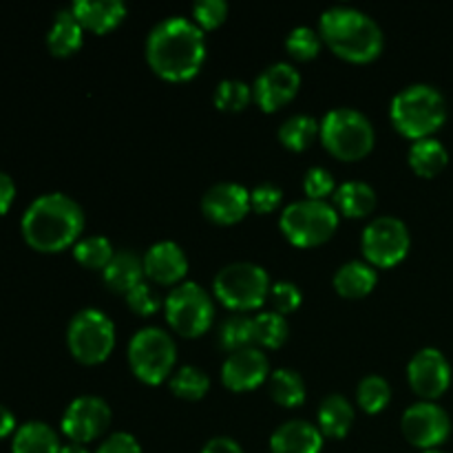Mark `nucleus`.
<instances>
[{"mask_svg": "<svg viewBox=\"0 0 453 453\" xmlns=\"http://www.w3.org/2000/svg\"><path fill=\"white\" fill-rule=\"evenodd\" d=\"M146 60L150 69L168 82L195 78L206 60L203 31L190 18H164L146 38Z\"/></svg>", "mask_w": 453, "mask_h": 453, "instance_id": "1", "label": "nucleus"}, {"mask_svg": "<svg viewBox=\"0 0 453 453\" xmlns=\"http://www.w3.org/2000/svg\"><path fill=\"white\" fill-rule=\"evenodd\" d=\"M22 237L38 252H60L78 243L84 212L65 193H47L29 203L22 215Z\"/></svg>", "mask_w": 453, "mask_h": 453, "instance_id": "2", "label": "nucleus"}, {"mask_svg": "<svg viewBox=\"0 0 453 453\" xmlns=\"http://www.w3.org/2000/svg\"><path fill=\"white\" fill-rule=\"evenodd\" d=\"M319 35L336 56L358 65L376 60L383 51V31L379 22L361 9L345 4H336L321 13Z\"/></svg>", "mask_w": 453, "mask_h": 453, "instance_id": "3", "label": "nucleus"}, {"mask_svg": "<svg viewBox=\"0 0 453 453\" xmlns=\"http://www.w3.org/2000/svg\"><path fill=\"white\" fill-rule=\"evenodd\" d=\"M389 118L410 140L432 137L447 119L445 96L432 84H410L394 96Z\"/></svg>", "mask_w": 453, "mask_h": 453, "instance_id": "4", "label": "nucleus"}, {"mask_svg": "<svg viewBox=\"0 0 453 453\" xmlns=\"http://www.w3.org/2000/svg\"><path fill=\"white\" fill-rule=\"evenodd\" d=\"M319 135H321L323 146L343 162H357V159L365 157L374 149L376 140L370 118L352 106H339V109L327 111L326 118L321 119Z\"/></svg>", "mask_w": 453, "mask_h": 453, "instance_id": "5", "label": "nucleus"}, {"mask_svg": "<svg viewBox=\"0 0 453 453\" xmlns=\"http://www.w3.org/2000/svg\"><path fill=\"white\" fill-rule=\"evenodd\" d=\"M279 228L283 237L295 246H321L339 228V211L334 203L321 202V199H299L283 208Z\"/></svg>", "mask_w": 453, "mask_h": 453, "instance_id": "6", "label": "nucleus"}, {"mask_svg": "<svg viewBox=\"0 0 453 453\" xmlns=\"http://www.w3.org/2000/svg\"><path fill=\"white\" fill-rule=\"evenodd\" d=\"M270 288H273L270 274L261 265L250 264V261L224 265L212 281V292H215L217 301H221L226 308L234 310L237 314L259 310L270 296Z\"/></svg>", "mask_w": 453, "mask_h": 453, "instance_id": "7", "label": "nucleus"}, {"mask_svg": "<svg viewBox=\"0 0 453 453\" xmlns=\"http://www.w3.org/2000/svg\"><path fill=\"white\" fill-rule=\"evenodd\" d=\"M177 363L175 339L162 327H142L128 341V365L146 385H159L173 374Z\"/></svg>", "mask_w": 453, "mask_h": 453, "instance_id": "8", "label": "nucleus"}, {"mask_svg": "<svg viewBox=\"0 0 453 453\" xmlns=\"http://www.w3.org/2000/svg\"><path fill=\"white\" fill-rule=\"evenodd\" d=\"M168 326L184 339H197L211 327L215 319V303L197 281H181L164 301Z\"/></svg>", "mask_w": 453, "mask_h": 453, "instance_id": "9", "label": "nucleus"}, {"mask_svg": "<svg viewBox=\"0 0 453 453\" xmlns=\"http://www.w3.org/2000/svg\"><path fill=\"white\" fill-rule=\"evenodd\" d=\"M71 354L84 365H97L111 357L115 348V326L104 312L84 308L71 319L66 330Z\"/></svg>", "mask_w": 453, "mask_h": 453, "instance_id": "10", "label": "nucleus"}, {"mask_svg": "<svg viewBox=\"0 0 453 453\" xmlns=\"http://www.w3.org/2000/svg\"><path fill=\"white\" fill-rule=\"evenodd\" d=\"M411 246L410 228L403 219L394 215H383L365 226L361 237L363 257L370 265L394 268L407 257Z\"/></svg>", "mask_w": 453, "mask_h": 453, "instance_id": "11", "label": "nucleus"}, {"mask_svg": "<svg viewBox=\"0 0 453 453\" xmlns=\"http://www.w3.org/2000/svg\"><path fill=\"white\" fill-rule=\"evenodd\" d=\"M403 434L418 449H438L451 434V418L434 401H420L407 407L401 420Z\"/></svg>", "mask_w": 453, "mask_h": 453, "instance_id": "12", "label": "nucleus"}, {"mask_svg": "<svg viewBox=\"0 0 453 453\" xmlns=\"http://www.w3.org/2000/svg\"><path fill=\"white\" fill-rule=\"evenodd\" d=\"M111 418H113V414H111V407L104 398L78 396L65 410V416H62V434L71 442L88 445V442L97 441L109 429Z\"/></svg>", "mask_w": 453, "mask_h": 453, "instance_id": "13", "label": "nucleus"}, {"mask_svg": "<svg viewBox=\"0 0 453 453\" xmlns=\"http://www.w3.org/2000/svg\"><path fill=\"white\" fill-rule=\"evenodd\" d=\"M407 380L411 389L425 401H436L449 389L453 372L445 354L436 348H423L407 365Z\"/></svg>", "mask_w": 453, "mask_h": 453, "instance_id": "14", "label": "nucleus"}, {"mask_svg": "<svg viewBox=\"0 0 453 453\" xmlns=\"http://www.w3.org/2000/svg\"><path fill=\"white\" fill-rule=\"evenodd\" d=\"M301 88V73L290 62H274L259 73L252 84V96L265 113H274L295 100Z\"/></svg>", "mask_w": 453, "mask_h": 453, "instance_id": "15", "label": "nucleus"}, {"mask_svg": "<svg viewBox=\"0 0 453 453\" xmlns=\"http://www.w3.org/2000/svg\"><path fill=\"white\" fill-rule=\"evenodd\" d=\"M202 211L219 226L237 224L252 211L250 190L237 181H219L203 193Z\"/></svg>", "mask_w": 453, "mask_h": 453, "instance_id": "16", "label": "nucleus"}, {"mask_svg": "<svg viewBox=\"0 0 453 453\" xmlns=\"http://www.w3.org/2000/svg\"><path fill=\"white\" fill-rule=\"evenodd\" d=\"M268 374V357L259 348H246L228 354L221 365V380L233 392H252L265 383Z\"/></svg>", "mask_w": 453, "mask_h": 453, "instance_id": "17", "label": "nucleus"}, {"mask_svg": "<svg viewBox=\"0 0 453 453\" xmlns=\"http://www.w3.org/2000/svg\"><path fill=\"white\" fill-rule=\"evenodd\" d=\"M144 274L159 286H180L188 273V257L175 242H157L142 257Z\"/></svg>", "mask_w": 453, "mask_h": 453, "instance_id": "18", "label": "nucleus"}, {"mask_svg": "<svg viewBox=\"0 0 453 453\" xmlns=\"http://www.w3.org/2000/svg\"><path fill=\"white\" fill-rule=\"evenodd\" d=\"M323 434L317 425L308 420H288L279 425L270 436V451L273 453H321Z\"/></svg>", "mask_w": 453, "mask_h": 453, "instance_id": "19", "label": "nucleus"}, {"mask_svg": "<svg viewBox=\"0 0 453 453\" xmlns=\"http://www.w3.org/2000/svg\"><path fill=\"white\" fill-rule=\"evenodd\" d=\"M71 12L84 29L104 35L127 18V4L122 0H75Z\"/></svg>", "mask_w": 453, "mask_h": 453, "instance_id": "20", "label": "nucleus"}, {"mask_svg": "<svg viewBox=\"0 0 453 453\" xmlns=\"http://www.w3.org/2000/svg\"><path fill=\"white\" fill-rule=\"evenodd\" d=\"M144 264L140 257L131 250L115 252L111 264L102 270V279L109 290L119 292V295H128L135 286L144 281Z\"/></svg>", "mask_w": 453, "mask_h": 453, "instance_id": "21", "label": "nucleus"}, {"mask_svg": "<svg viewBox=\"0 0 453 453\" xmlns=\"http://www.w3.org/2000/svg\"><path fill=\"white\" fill-rule=\"evenodd\" d=\"M376 281H379V273L367 261H348L336 270L332 279L336 292L345 299H361L370 295L376 288Z\"/></svg>", "mask_w": 453, "mask_h": 453, "instance_id": "22", "label": "nucleus"}, {"mask_svg": "<svg viewBox=\"0 0 453 453\" xmlns=\"http://www.w3.org/2000/svg\"><path fill=\"white\" fill-rule=\"evenodd\" d=\"M354 407L343 394H330L321 401L317 414V427L327 438H345L352 429Z\"/></svg>", "mask_w": 453, "mask_h": 453, "instance_id": "23", "label": "nucleus"}, {"mask_svg": "<svg viewBox=\"0 0 453 453\" xmlns=\"http://www.w3.org/2000/svg\"><path fill=\"white\" fill-rule=\"evenodd\" d=\"M82 34L84 27L80 25L78 18L73 16V12L69 9H62L53 18V25L47 34V47L53 56L66 58L71 53L78 51L82 47Z\"/></svg>", "mask_w": 453, "mask_h": 453, "instance_id": "24", "label": "nucleus"}, {"mask_svg": "<svg viewBox=\"0 0 453 453\" xmlns=\"http://www.w3.org/2000/svg\"><path fill=\"white\" fill-rule=\"evenodd\" d=\"M334 208L345 217L361 219L376 208V193L365 181H343L334 190Z\"/></svg>", "mask_w": 453, "mask_h": 453, "instance_id": "25", "label": "nucleus"}, {"mask_svg": "<svg viewBox=\"0 0 453 453\" xmlns=\"http://www.w3.org/2000/svg\"><path fill=\"white\" fill-rule=\"evenodd\" d=\"M60 449L58 434L40 420L20 425L12 442V453H60Z\"/></svg>", "mask_w": 453, "mask_h": 453, "instance_id": "26", "label": "nucleus"}, {"mask_svg": "<svg viewBox=\"0 0 453 453\" xmlns=\"http://www.w3.org/2000/svg\"><path fill=\"white\" fill-rule=\"evenodd\" d=\"M407 159H410V166L416 175L436 177L449 162V153H447L445 144L441 140L425 137V140H416L410 146Z\"/></svg>", "mask_w": 453, "mask_h": 453, "instance_id": "27", "label": "nucleus"}, {"mask_svg": "<svg viewBox=\"0 0 453 453\" xmlns=\"http://www.w3.org/2000/svg\"><path fill=\"white\" fill-rule=\"evenodd\" d=\"M268 392L273 396L274 403H279L281 407H299L305 403V380L299 372L288 370V367H279L270 374L268 379Z\"/></svg>", "mask_w": 453, "mask_h": 453, "instance_id": "28", "label": "nucleus"}, {"mask_svg": "<svg viewBox=\"0 0 453 453\" xmlns=\"http://www.w3.org/2000/svg\"><path fill=\"white\" fill-rule=\"evenodd\" d=\"M321 131V122L308 113H296L288 118L279 128V140L290 150H305Z\"/></svg>", "mask_w": 453, "mask_h": 453, "instance_id": "29", "label": "nucleus"}, {"mask_svg": "<svg viewBox=\"0 0 453 453\" xmlns=\"http://www.w3.org/2000/svg\"><path fill=\"white\" fill-rule=\"evenodd\" d=\"M219 345L230 354L255 348V319L246 317V314H233L226 319L219 327Z\"/></svg>", "mask_w": 453, "mask_h": 453, "instance_id": "30", "label": "nucleus"}, {"mask_svg": "<svg viewBox=\"0 0 453 453\" xmlns=\"http://www.w3.org/2000/svg\"><path fill=\"white\" fill-rule=\"evenodd\" d=\"M115 250L111 242L102 234H91V237L78 239L73 246V257L80 265L88 270H104L113 259Z\"/></svg>", "mask_w": 453, "mask_h": 453, "instance_id": "31", "label": "nucleus"}, {"mask_svg": "<svg viewBox=\"0 0 453 453\" xmlns=\"http://www.w3.org/2000/svg\"><path fill=\"white\" fill-rule=\"evenodd\" d=\"M208 389H211V379L202 367L184 365L171 379V392L184 401H199L206 396Z\"/></svg>", "mask_w": 453, "mask_h": 453, "instance_id": "32", "label": "nucleus"}, {"mask_svg": "<svg viewBox=\"0 0 453 453\" xmlns=\"http://www.w3.org/2000/svg\"><path fill=\"white\" fill-rule=\"evenodd\" d=\"M392 401V388L388 379L379 374H370L358 383L357 388V403L365 414H379Z\"/></svg>", "mask_w": 453, "mask_h": 453, "instance_id": "33", "label": "nucleus"}, {"mask_svg": "<svg viewBox=\"0 0 453 453\" xmlns=\"http://www.w3.org/2000/svg\"><path fill=\"white\" fill-rule=\"evenodd\" d=\"M255 319V339L257 345H264L268 349L281 348L290 336V326H288L286 317L279 312H261Z\"/></svg>", "mask_w": 453, "mask_h": 453, "instance_id": "34", "label": "nucleus"}, {"mask_svg": "<svg viewBox=\"0 0 453 453\" xmlns=\"http://www.w3.org/2000/svg\"><path fill=\"white\" fill-rule=\"evenodd\" d=\"M252 100H255V96H252L250 84L234 78L221 80L215 87V93H212V102H215L217 109L230 111V113L243 111Z\"/></svg>", "mask_w": 453, "mask_h": 453, "instance_id": "35", "label": "nucleus"}, {"mask_svg": "<svg viewBox=\"0 0 453 453\" xmlns=\"http://www.w3.org/2000/svg\"><path fill=\"white\" fill-rule=\"evenodd\" d=\"M286 49L295 60H312L321 51V35L312 27H295L286 38Z\"/></svg>", "mask_w": 453, "mask_h": 453, "instance_id": "36", "label": "nucleus"}, {"mask_svg": "<svg viewBox=\"0 0 453 453\" xmlns=\"http://www.w3.org/2000/svg\"><path fill=\"white\" fill-rule=\"evenodd\" d=\"M228 16V4L224 0H199L193 4V22L199 29H217Z\"/></svg>", "mask_w": 453, "mask_h": 453, "instance_id": "37", "label": "nucleus"}, {"mask_svg": "<svg viewBox=\"0 0 453 453\" xmlns=\"http://www.w3.org/2000/svg\"><path fill=\"white\" fill-rule=\"evenodd\" d=\"M301 299H303V295L292 281H277L270 288V301L274 305V312L283 314V317L295 312L301 305Z\"/></svg>", "mask_w": 453, "mask_h": 453, "instance_id": "38", "label": "nucleus"}, {"mask_svg": "<svg viewBox=\"0 0 453 453\" xmlns=\"http://www.w3.org/2000/svg\"><path fill=\"white\" fill-rule=\"evenodd\" d=\"M303 190L308 195V199H321V202H326L327 195L334 193V177L323 166L308 168V173L303 177Z\"/></svg>", "mask_w": 453, "mask_h": 453, "instance_id": "39", "label": "nucleus"}, {"mask_svg": "<svg viewBox=\"0 0 453 453\" xmlns=\"http://www.w3.org/2000/svg\"><path fill=\"white\" fill-rule=\"evenodd\" d=\"M281 199L283 190L277 184H273V181H264V184L255 186L250 190V208L261 212V215H268V212L277 211L281 206Z\"/></svg>", "mask_w": 453, "mask_h": 453, "instance_id": "40", "label": "nucleus"}, {"mask_svg": "<svg viewBox=\"0 0 453 453\" xmlns=\"http://www.w3.org/2000/svg\"><path fill=\"white\" fill-rule=\"evenodd\" d=\"M127 303L128 308H131L135 314H140V317H153V314L159 310V305H162V301H159V296L155 295L153 288H150L149 283L142 281L140 286H135L131 292H128Z\"/></svg>", "mask_w": 453, "mask_h": 453, "instance_id": "41", "label": "nucleus"}, {"mask_svg": "<svg viewBox=\"0 0 453 453\" xmlns=\"http://www.w3.org/2000/svg\"><path fill=\"white\" fill-rule=\"evenodd\" d=\"M96 453H142V447L133 434L118 432L111 434V436L97 447Z\"/></svg>", "mask_w": 453, "mask_h": 453, "instance_id": "42", "label": "nucleus"}, {"mask_svg": "<svg viewBox=\"0 0 453 453\" xmlns=\"http://www.w3.org/2000/svg\"><path fill=\"white\" fill-rule=\"evenodd\" d=\"M199 453H243V449L237 441H233V438L217 436L211 438Z\"/></svg>", "mask_w": 453, "mask_h": 453, "instance_id": "43", "label": "nucleus"}, {"mask_svg": "<svg viewBox=\"0 0 453 453\" xmlns=\"http://www.w3.org/2000/svg\"><path fill=\"white\" fill-rule=\"evenodd\" d=\"M13 197H16V184L7 173H0V217L12 208Z\"/></svg>", "mask_w": 453, "mask_h": 453, "instance_id": "44", "label": "nucleus"}, {"mask_svg": "<svg viewBox=\"0 0 453 453\" xmlns=\"http://www.w3.org/2000/svg\"><path fill=\"white\" fill-rule=\"evenodd\" d=\"M13 429H16V416H13L7 407L0 405V441L7 438Z\"/></svg>", "mask_w": 453, "mask_h": 453, "instance_id": "45", "label": "nucleus"}, {"mask_svg": "<svg viewBox=\"0 0 453 453\" xmlns=\"http://www.w3.org/2000/svg\"><path fill=\"white\" fill-rule=\"evenodd\" d=\"M60 453H91L87 449V445H80V442H69V445H62Z\"/></svg>", "mask_w": 453, "mask_h": 453, "instance_id": "46", "label": "nucleus"}, {"mask_svg": "<svg viewBox=\"0 0 453 453\" xmlns=\"http://www.w3.org/2000/svg\"><path fill=\"white\" fill-rule=\"evenodd\" d=\"M423 453H445V451H441V449H427V451H423Z\"/></svg>", "mask_w": 453, "mask_h": 453, "instance_id": "47", "label": "nucleus"}]
</instances>
